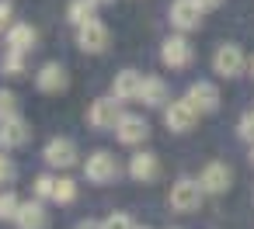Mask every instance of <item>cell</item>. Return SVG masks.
I'll return each instance as SVG.
<instances>
[{
  "instance_id": "1",
  "label": "cell",
  "mask_w": 254,
  "mask_h": 229,
  "mask_svg": "<svg viewBox=\"0 0 254 229\" xmlns=\"http://www.w3.org/2000/svg\"><path fill=\"white\" fill-rule=\"evenodd\" d=\"M244 66H247V56H244V49H240L237 42H223V46L216 49V56H212V70H216L219 77H226V80L240 77Z\"/></svg>"
},
{
  "instance_id": "2",
  "label": "cell",
  "mask_w": 254,
  "mask_h": 229,
  "mask_svg": "<svg viewBox=\"0 0 254 229\" xmlns=\"http://www.w3.org/2000/svg\"><path fill=\"white\" fill-rule=\"evenodd\" d=\"M191 59H195V49H191V42H188L185 35L164 39V46H160V63H164V66L185 70V66H191Z\"/></svg>"
},
{
  "instance_id": "3",
  "label": "cell",
  "mask_w": 254,
  "mask_h": 229,
  "mask_svg": "<svg viewBox=\"0 0 254 229\" xmlns=\"http://www.w3.org/2000/svg\"><path fill=\"white\" fill-rule=\"evenodd\" d=\"M202 184L198 181H191V177H181L174 187H171V208L174 212H181V215H188V212H195L198 205H202Z\"/></svg>"
},
{
  "instance_id": "4",
  "label": "cell",
  "mask_w": 254,
  "mask_h": 229,
  "mask_svg": "<svg viewBox=\"0 0 254 229\" xmlns=\"http://www.w3.org/2000/svg\"><path fill=\"white\" fill-rule=\"evenodd\" d=\"M84 174H87V181H91V184H108V181H115V177H119V160H115L108 149H98V153H91V156H87Z\"/></svg>"
},
{
  "instance_id": "5",
  "label": "cell",
  "mask_w": 254,
  "mask_h": 229,
  "mask_svg": "<svg viewBox=\"0 0 254 229\" xmlns=\"http://www.w3.org/2000/svg\"><path fill=\"white\" fill-rule=\"evenodd\" d=\"M77 46L84 49V52H91V56H98V52H105L108 49V25L105 21H87V25H80L77 28Z\"/></svg>"
},
{
  "instance_id": "6",
  "label": "cell",
  "mask_w": 254,
  "mask_h": 229,
  "mask_svg": "<svg viewBox=\"0 0 254 229\" xmlns=\"http://www.w3.org/2000/svg\"><path fill=\"white\" fill-rule=\"evenodd\" d=\"M119 104H122V101H115V97H98V101L87 108V122H91L94 129H115V125L122 122Z\"/></svg>"
},
{
  "instance_id": "7",
  "label": "cell",
  "mask_w": 254,
  "mask_h": 229,
  "mask_svg": "<svg viewBox=\"0 0 254 229\" xmlns=\"http://www.w3.org/2000/svg\"><path fill=\"white\" fill-rule=\"evenodd\" d=\"M195 118H198V111H195V104L185 97V101H171L167 108H164V122H167V129L171 132H188V129H195Z\"/></svg>"
},
{
  "instance_id": "8",
  "label": "cell",
  "mask_w": 254,
  "mask_h": 229,
  "mask_svg": "<svg viewBox=\"0 0 254 229\" xmlns=\"http://www.w3.org/2000/svg\"><path fill=\"white\" fill-rule=\"evenodd\" d=\"M171 25L185 35V32H195L202 25V7L195 0H174L171 4Z\"/></svg>"
},
{
  "instance_id": "9",
  "label": "cell",
  "mask_w": 254,
  "mask_h": 229,
  "mask_svg": "<svg viewBox=\"0 0 254 229\" xmlns=\"http://www.w3.org/2000/svg\"><path fill=\"white\" fill-rule=\"evenodd\" d=\"M66 84H70V77H66V66L63 63H46L35 73V87L42 94H60V91H66Z\"/></svg>"
},
{
  "instance_id": "10",
  "label": "cell",
  "mask_w": 254,
  "mask_h": 229,
  "mask_svg": "<svg viewBox=\"0 0 254 229\" xmlns=\"http://www.w3.org/2000/svg\"><path fill=\"white\" fill-rule=\"evenodd\" d=\"M139 91H143V77L136 70L115 73V80H112V97L115 101H139Z\"/></svg>"
},
{
  "instance_id": "11",
  "label": "cell",
  "mask_w": 254,
  "mask_h": 229,
  "mask_svg": "<svg viewBox=\"0 0 254 229\" xmlns=\"http://www.w3.org/2000/svg\"><path fill=\"white\" fill-rule=\"evenodd\" d=\"M115 136H119V142L136 146V142H146L150 125H146V118H139V115H122V122L115 125Z\"/></svg>"
},
{
  "instance_id": "12",
  "label": "cell",
  "mask_w": 254,
  "mask_h": 229,
  "mask_svg": "<svg viewBox=\"0 0 254 229\" xmlns=\"http://www.w3.org/2000/svg\"><path fill=\"white\" fill-rule=\"evenodd\" d=\"M42 156H46L49 167H73L77 163V146H73V139H49Z\"/></svg>"
},
{
  "instance_id": "13",
  "label": "cell",
  "mask_w": 254,
  "mask_h": 229,
  "mask_svg": "<svg viewBox=\"0 0 254 229\" xmlns=\"http://www.w3.org/2000/svg\"><path fill=\"white\" fill-rule=\"evenodd\" d=\"M230 181H233V170H230L226 163H209V167L202 170V177H198V184H202L205 194H223V191L230 187Z\"/></svg>"
},
{
  "instance_id": "14",
  "label": "cell",
  "mask_w": 254,
  "mask_h": 229,
  "mask_svg": "<svg viewBox=\"0 0 254 229\" xmlns=\"http://www.w3.org/2000/svg\"><path fill=\"white\" fill-rule=\"evenodd\" d=\"M185 97L195 104V111H216V108H219V91H216V84H209V80H195Z\"/></svg>"
},
{
  "instance_id": "15",
  "label": "cell",
  "mask_w": 254,
  "mask_h": 229,
  "mask_svg": "<svg viewBox=\"0 0 254 229\" xmlns=\"http://www.w3.org/2000/svg\"><path fill=\"white\" fill-rule=\"evenodd\" d=\"M129 174H132L136 181H143V184L157 181V174H160V160H157V153H136V156L129 160Z\"/></svg>"
},
{
  "instance_id": "16",
  "label": "cell",
  "mask_w": 254,
  "mask_h": 229,
  "mask_svg": "<svg viewBox=\"0 0 254 229\" xmlns=\"http://www.w3.org/2000/svg\"><path fill=\"white\" fill-rule=\"evenodd\" d=\"M18 229H46L49 226V215H46V208H42V201H25L21 208H18Z\"/></svg>"
},
{
  "instance_id": "17",
  "label": "cell",
  "mask_w": 254,
  "mask_h": 229,
  "mask_svg": "<svg viewBox=\"0 0 254 229\" xmlns=\"http://www.w3.org/2000/svg\"><path fill=\"white\" fill-rule=\"evenodd\" d=\"M28 136H32V129H28V122H25L21 115L0 122V139H4V146H25Z\"/></svg>"
},
{
  "instance_id": "18",
  "label": "cell",
  "mask_w": 254,
  "mask_h": 229,
  "mask_svg": "<svg viewBox=\"0 0 254 229\" xmlns=\"http://www.w3.org/2000/svg\"><path fill=\"white\" fill-rule=\"evenodd\" d=\"M35 39H39V32L32 28V25H11L7 28V46L14 49V52H28V49H35Z\"/></svg>"
},
{
  "instance_id": "19",
  "label": "cell",
  "mask_w": 254,
  "mask_h": 229,
  "mask_svg": "<svg viewBox=\"0 0 254 229\" xmlns=\"http://www.w3.org/2000/svg\"><path fill=\"white\" fill-rule=\"evenodd\" d=\"M139 101L146 108H160L167 101V84L160 77H143V91H139Z\"/></svg>"
},
{
  "instance_id": "20",
  "label": "cell",
  "mask_w": 254,
  "mask_h": 229,
  "mask_svg": "<svg viewBox=\"0 0 254 229\" xmlns=\"http://www.w3.org/2000/svg\"><path fill=\"white\" fill-rule=\"evenodd\" d=\"M94 0H73V4L66 7V18H70V25H87V21H94Z\"/></svg>"
},
{
  "instance_id": "21",
  "label": "cell",
  "mask_w": 254,
  "mask_h": 229,
  "mask_svg": "<svg viewBox=\"0 0 254 229\" xmlns=\"http://www.w3.org/2000/svg\"><path fill=\"white\" fill-rule=\"evenodd\" d=\"M18 208H21V201L11 191H0V222H14L18 219Z\"/></svg>"
},
{
  "instance_id": "22",
  "label": "cell",
  "mask_w": 254,
  "mask_h": 229,
  "mask_svg": "<svg viewBox=\"0 0 254 229\" xmlns=\"http://www.w3.org/2000/svg\"><path fill=\"white\" fill-rule=\"evenodd\" d=\"M4 73L7 77H25V52H14V49H7V56H4Z\"/></svg>"
},
{
  "instance_id": "23",
  "label": "cell",
  "mask_w": 254,
  "mask_h": 229,
  "mask_svg": "<svg viewBox=\"0 0 254 229\" xmlns=\"http://www.w3.org/2000/svg\"><path fill=\"white\" fill-rule=\"evenodd\" d=\"M73 198H77V184H73L70 177H60V181H56V201H60V205H70Z\"/></svg>"
},
{
  "instance_id": "24",
  "label": "cell",
  "mask_w": 254,
  "mask_h": 229,
  "mask_svg": "<svg viewBox=\"0 0 254 229\" xmlns=\"http://www.w3.org/2000/svg\"><path fill=\"white\" fill-rule=\"evenodd\" d=\"M18 115V97L11 91H0V122H7Z\"/></svg>"
},
{
  "instance_id": "25",
  "label": "cell",
  "mask_w": 254,
  "mask_h": 229,
  "mask_svg": "<svg viewBox=\"0 0 254 229\" xmlns=\"http://www.w3.org/2000/svg\"><path fill=\"white\" fill-rule=\"evenodd\" d=\"M35 194H39V198H56V177L39 174V177H35Z\"/></svg>"
},
{
  "instance_id": "26",
  "label": "cell",
  "mask_w": 254,
  "mask_h": 229,
  "mask_svg": "<svg viewBox=\"0 0 254 229\" xmlns=\"http://www.w3.org/2000/svg\"><path fill=\"white\" fill-rule=\"evenodd\" d=\"M101 229H136V226H132V219H129L126 212H112V215L101 222Z\"/></svg>"
},
{
  "instance_id": "27",
  "label": "cell",
  "mask_w": 254,
  "mask_h": 229,
  "mask_svg": "<svg viewBox=\"0 0 254 229\" xmlns=\"http://www.w3.org/2000/svg\"><path fill=\"white\" fill-rule=\"evenodd\" d=\"M237 136H240V139H247V142L254 146V111H247V115L237 122Z\"/></svg>"
},
{
  "instance_id": "28",
  "label": "cell",
  "mask_w": 254,
  "mask_h": 229,
  "mask_svg": "<svg viewBox=\"0 0 254 229\" xmlns=\"http://www.w3.org/2000/svg\"><path fill=\"white\" fill-rule=\"evenodd\" d=\"M14 174H18L14 160H11V156H0V184H11V181H14Z\"/></svg>"
},
{
  "instance_id": "29",
  "label": "cell",
  "mask_w": 254,
  "mask_h": 229,
  "mask_svg": "<svg viewBox=\"0 0 254 229\" xmlns=\"http://www.w3.org/2000/svg\"><path fill=\"white\" fill-rule=\"evenodd\" d=\"M11 21V0H0V28Z\"/></svg>"
},
{
  "instance_id": "30",
  "label": "cell",
  "mask_w": 254,
  "mask_h": 229,
  "mask_svg": "<svg viewBox=\"0 0 254 229\" xmlns=\"http://www.w3.org/2000/svg\"><path fill=\"white\" fill-rule=\"evenodd\" d=\"M195 4H198L202 11H216V7L223 4V0H195Z\"/></svg>"
},
{
  "instance_id": "31",
  "label": "cell",
  "mask_w": 254,
  "mask_h": 229,
  "mask_svg": "<svg viewBox=\"0 0 254 229\" xmlns=\"http://www.w3.org/2000/svg\"><path fill=\"white\" fill-rule=\"evenodd\" d=\"M77 229H101V222H94V219H84V222H77Z\"/></svg>"
},
{
  "instance_id": "32",
  "label": "cell",
  "mask_w": 254,
  "mask_h": 229,
  "mask_svg": "<svg viewBox=\"0 0 254 229\" xmlns=\"http://www.w3.org/2000/svg\"><path fill=\"white\" fill-rule=\"evenodd\" d=\"M247 70H251V77H254V56H251V59H247Z\"/></svg>"
},
{
  "instance_id": "33",
  "label": "cell",
  "mask_w": 254,
  "mask_h": 229,
  "mask_svg": "<svg viewBox=\"0 0 254 229\" xmlns=\"http://www.w3.org/2000/svg\"><path fill=\"white\" fill-rule=\"evenodd\" d=\"M94 4H112V0H94Z\"/></svg>"
},
{
  "instance_id": "34",
  "label": "cell",
  "mask_w": 254,
  "mask_h": 229,
  "mask_svg": "<svg viewBox=\"0 0 254 229\" xmlns=\"http://www.w3.org/2000/svg\"><path fill=\"white\" fill-rule=\"evenodd\" d=\"M251 163H254V146H251Z\"/></svg>"
},
{
  "instance_id": "35",
  "label": "cell",
  "mask_w": 254,
  "mask_h": 229,
  "mask_svg": "<svg viewBox=\"0 0 254 229\" xmlns=\"http://www.w3.org/2000/svg\"><path fill=\"white\" fill-rule=\"evenodd\" d=\"M136 229H146V226H136Z\"/></svg>"
},
{
  "instance_id": "36",
  "label": "cell",
  "mask_w": 254,
  "mask_h": 229,
  "mask_svg": "<svg viewBox=\"0 0 254 229\" xmlns=\"http://www.w3.org/2000/svg\"><path fill=\"white\" fill-rule=\"evenodd\" d=\"M0 146H4V139H0Z\"/></svg>"
}]
</instances>
